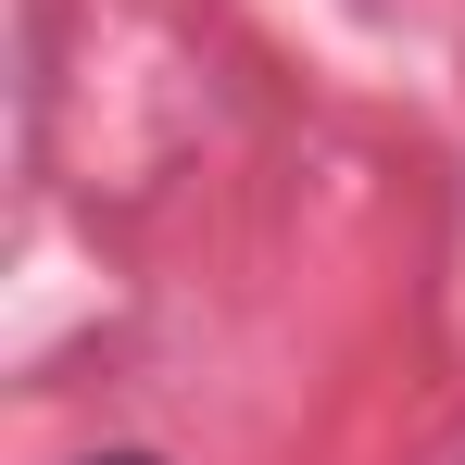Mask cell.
<instances>
[{"label": "cell", "mask_w": 465, "mask_h": 465, "mask_svg": "<svg viewBox=\"0 0 465 465\" xmlns=\"http://www.w3.org/2000/svg\"><path fill=\"white\" fill-rule=\"evenodd\" d=\"M101 465H152V453H101Z\"/></svg>", "instance_id": "cell-1"}]
</instances>
